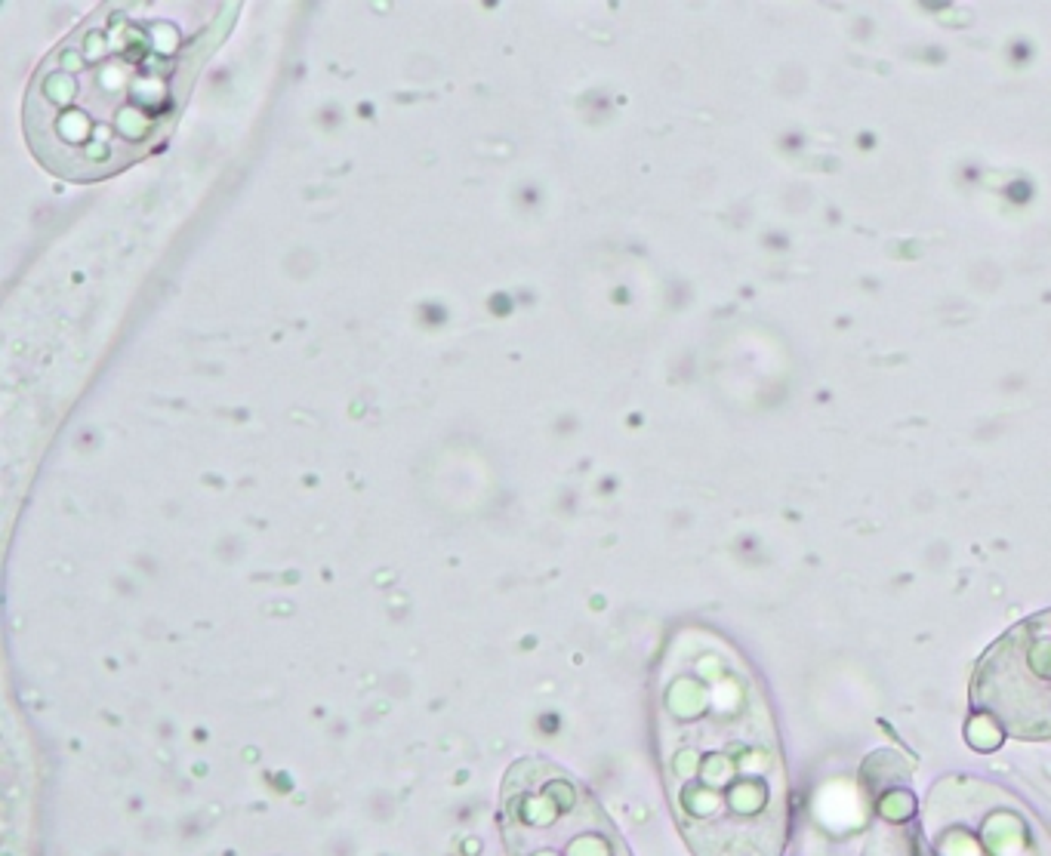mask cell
Wrapping results in <instances>:
<instances>
[{
    "mask_svg": "<svg viewBox=\"0 0 1051 856\" xmlns=\"http://www.w3.org/2000/svg\"><path fill=\"white\" fill-rule=\"evenodd\" d=\"M219 4L102 6L46 52L25 99L40 164L75 182L136 164L173 130L232 25Z\"/></svg>",
    "mask_w": 1051,
    "mask_h": 856,
    "instance_id": "1",
    "label": "cell"
},
{
    "mask_svg": "<svg viewBox=\"0 0 1051 856\" xmlns=\"http://www.w3.org/2000/svg\"><path fill=\"white\" fill-rule=\"evenodd\" d=\"M509 856H626L580 782L546 758H521L503 782Z\"/></svg>",
    "mask_w": 1051,
    "mask_h": 856,
    "instance_id": "2",
    "label": "cell"
},
{
    "mask_svg": "<svg viewBox=\"0 0 1051 856\" xmlns=\"http://www.w3.org/2000/svg\"><path fill=\"white\" fill-rule=\"evenodd\" d=\"M981 712L1021 737L1051 733V613L1014 626L983 657L972 687Z\"/></svg>",
    "mask_w": 1051,
    "mask_h": 856,
    "instance_id": "3",
    "label": "cell"
},
{
    "mask_svg": "<svg viewBox=\"0 0 1051 856\" xmlns=\"http://www.w3.org/2000/svg\"><path fill=\"white\" fill-rule=\"evenodd\" d=\"M882 813H885L888 820H907L909 813H913V798H909L907 792H892L885 801H882Z\"/></svg>",
    "mask_w": 1051,
    "mask_h": 856,
    "instance_id": "5",
    "label": "cell"
},
{
    "mask_svg": "<svg viewBox=\"0 0 1051 856\" xmlns=\"http://www.w3.org/2000/svg\"><path fill=\"white\" fill-rule=\"evenodd\" d=\"M765 801H768V792L759 779H743V782H737V786H731V792H728V804H731L737 813L762 811Z\"/></svg>",
    "mask_w": 1051,
    "mask_h": 856,
    "instance_id": "4",
    "label": "cell"
}]
</instances>
